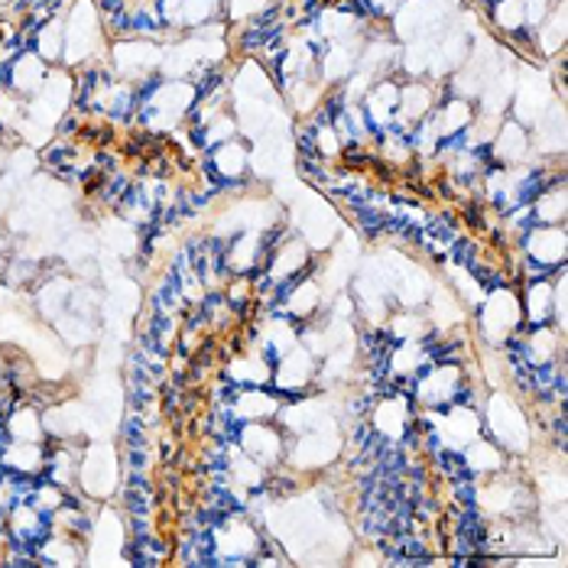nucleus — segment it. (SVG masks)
Returning <instances> with one entry per match:
<instances>
[{
	"label": "nucleus",
	"instance_id": "nucleus-1",
	"mask_svg": "<svg viewBox=\"0 0 568 568\" xmlns=\"http://www.w3.org/2000/svg\"><path fill=\"white\" fill-rule=\"evenodd\" d=\"M195 101H199V91L192 82L170 79V82H160L140 101L136 114L150 131H173L175 124H182L192 114Z\"/></svg>",
	"mask_w": 568,
	"mask_h": 568
},
{
	"label": "nucleus",
	"instance_id": "nucleus-2",
	"mask_svg": "<svg viewBox=\"0 0 568 568\" xmlns=\"http://www.w3.org/2000/svg\"><path fill=\"white\" fill-rule=\"evenodd\" d=\"M478 325H481L484 342L490 345H507L517 332H524V306L520 293L510 286H494L487 290L478 306Z\"/></svg>",
	"mask_w": 568,
	"mask_h": 568
},
{
	"label": "nucleus",
	"instance_id": "nucleus-3",
	"mask_svg": "<svg viewBox=\"0 0 568 568\" xmlns=\"http://www.w3.org/2000/svg\"><path fill=\"white\" fill-rule=\"evenodd\" d=\"M468 384L465 367L452 361H429L416 377H413V399L426 409H445L458 403L462 387Z\"/></svg>",
	"mask_w": 568,
	"mask_h": 568
},
{
	"label": "nucleus",
	"instance_id": "nucleus-4",
	"mask_svg": "<svg viewBox=\"0 0 568 568\" xmlns=\"http://www.w3.org/2000/svg\"><path fill=\"white\" fill-rule=\"evenodd\" d=\"M104 45V20L91 0H79L65 20V59L69 65H85L88 59Z\"/></svg>",
	"mask_w": 568,
	"mask_h": 568
},
{
	"label": "nucleus",
	"instance_id": "nucleus-5",
	"mask_svg": "<svg viewBox=\"0 0 568 568\" xmlns=\"http://www.w3.org/2000/svg\"><path fill=\"white\" fill-rule=\"evenodd\" d=\"M487 433L490 442H497L507 452H526L529 448V426L524 409L504 394L487 399Z\"/></svg>",
	"mask_w": 568,
	"mask_h": 568
},
{
	"label": "nucleus",
	"instance_id": "nucleus-6",
	"mask_svg": "<svg viewBox=\"0 0 568 568\" xmlns=\"http://www.w3.org/2000/svg\"><path fill=\"white\" fill-rule=\"evenodd\" d=\"M520 237H524L526 261L546 266L549 273H556V270L566 266L568 237L562 224H529Z\"/></svg>",
	"mask_w": 568,
	"mask_h": 568
},
{
	"label": "nucleus",
	"instance_id": "nucleus-7",
	"mask_svg": "<svg viewBox=\"0 0 568 568\" xmlns=\"http://www.w3.org/2000/svg\"><path fill=\"white\" fill-rule=\"evenodd\" d=\"M276 371H273V387L276 394H283L286 399H296V396H306L308 384L315 381V354L306 351V345L300 342L296 348H290L283 357L273 361Z\"/></svg>",
	"mask_w": 568,
	"mask_h": 568
},
{
	"label": "nucleus",
	"instance_id": "nucleus-8",
	"mask_svg": "<svg viewBox=\"0 0 568 568\" xmlns=\"http://www.w3.org/2000/svg\"><path fill=\"white\" fill-rule=\"evenodd\" d=\"M79 484L88 497H111L118 487V455L108 445H91L79 462Z\"/></svg>",
	"mask_w": 568,
	"mask_h": 568
},
{
	"label": "nucleus",
	"instance_id": "nucleus-9",
	"mask_svg": "<svg viewBox=\"0 0 568 568\" xmlns=\"http://www.w3.org/2000/svg\"><path fill=\"white\" fill-rule=\"evenodd\" d=\"M163 62V49L153 43V40H140V37H131V40H121L114 45V69L124 82H143L150 79Z\"/></svg>",
	"mask_w": 568,
	"mask_h": 568
},
{
	"label": "nucleus",
	"instance_id": "nucleus-10",
	"mask_svg": "<svg viewBox=\"0 0 568 568\" xmlns=\"http://www.w3.org/2000/svg\"><path fill=\"white\" fill-rule=\"evenodd\" d=\"M283 409V396L270 394L266 387H234L227 396V416L234 426L244 423H270Z\"/></svg>",
	"mask_w": 568,
	"mask_h": 568
},
{
	"label": "nucleus",
	"instance_id": "nucleus-11",
	"mask_svg": "<svg viewBox=\"0 0 568 568\" xmlns=\"http://www.w3.org/2000/svg\"><path fill=\"white\" fill-rule=\"evenodd\" d=\"M234 438H237V448L244 455H251L254 462H261L263 468L280 465L286 455V438L273 423H244V426H237Z\"/></svg>",
	"mask_w": 568,
	"mask_h": 568
},
{
	"label": "nucleus",
	"instance_id": "nucleus-12",
	"mask_svg": "<svg viewBox=\"0 0 568 568\" xmlns=\"http://www.w3.org/2000/svg\"><path fill=\"white\" fill-rule=\"evenodd\" d=\"M438 104V88L429 85V82H419V79H413V82H406V85H399V98H396V118H394V128L396 131L409 133L416 124H423L429 114H433V108Z\"/></svg>",
	"mask_w": 568,
	"mask_h": 568
},
{
	"label": "nucleus",
	"instance_id": "nucleus-13",
	"mask_svg": "<svg viewBox=\"0 0 568 568\" xmlns=\"http://www.w3.org/2000/svg\"><path fill=\"white\" fill-rule=\"evenodd\" d=\"M308 261H312V254H308L306 241L290 234V237H286V241L270 254V261L263 263L266 286H270V290H276V286H283V283H290V280H296V276L308 273Z\"/></svg>",
	"mask_w": 568,
	"mask_h": 568
},
{
	"label": "nucleus",
	"instance_id": "nucleus-14",
	"mask_svg": "<svg viewBox=\"0 0 568 568\" xmlns=\"http://www.w3.org/2000/svg\"><path fill=\"white\" fill-rule=\"evenodd\" d=\"M286 455H290V462H293L300 471L328 465V462L338 455V433H335V426L325 423V426H315V429L300 433V442H296Z\"/></svg>",
	"mask_w": 568,
	"mask_h": 568
},
{
	"label": "nucleus",
	"instance_id": "nucleus-15",
	"mask_svg": "<svg viewBox=\"0 0 568 568\" xmlns=\"http://www.w3.org/2000/svg\"><path fill=\"white\" fill-rule=\"evenodd\" d=\"M49 532H52L49 517L40 514L30 500H20V504H13L7 510V536H10L13 546H20L27 552H37Z\"/></svg>",
	"mask_w": 568,
	"mask_h": 568
},
{
	"label": "nucleus",
	"instance_id": "nucleus-16",
	"mask_svg": "<svg viewBox=\"0 0 568 568\" xmlns=\"http://www.w3.org/2000/svg\"><path fill=\"white\" fill-rule=\"evenodd\" d=\"M247 170H251V150H247V143L241 136H231L219 146H212V156L205 163V173H212V179L221 182V189L224 185H241Z\"/></svg>",
	"mask_w": 568,
	"mask_h": 568
},
{
	"label": "nucleus",
	"instance_id": "nucleus-17",
	"mask_svg": "<svg viewBox=\"0 0 568 568\" xmlns=\"http://www.w3.org/2000/svg\"><path fill=\"white\" fill-rule=\"evenodd\" d=\"M409 394H399L390 387V396L381 399L371 413V429L384 442H403V436L413 429V413H409Z\"/></svg>",
	"mask_w": 568,
	"mask_h": 568
},
{
	"label": "nucleus",
	"instance_id": "nucleus-18",
	"mask_svg": "<svg viewBox=\"0 0 568 568\" xmlns=\"http://www.w3.org/2000/svg\"><path fill=\"white\" fill-rule=\"evenodd\" d=\"M396 98H399V82H396L394 75L377 79L374 85L364 91V98H361V111H364L371 131L377 133V136L394 128Z\"/></svg>",
	"mask_w": 568,
	"mask_h": 568
},
{
	"label": "nucleus",
	"instance_id": "nucleus-19",
	"mask_svg": "<svg viewBox=\"0 0 568 568\" xmlns=\"http://www.w3.org/2000/svg\"><path fill=\"white\" fill-rule=\"evenodd\" d=\"M529 133L520 121H500L494 140L487 143V156L494 166H520L529 156Z\"/></svg>",
	"mask_w": 568,
	"mask_h": 568
},
{
	"label": "nucleus",
	"instance_id": "nucleus-20",
	"mask_svg": "<svg viewBox=\"0 0 568 568\" xmlns=\"http://www.w3.org/2000/svg\"><path fill=\"white\" fill-rule=\"evenodd\" d=\"M227 381L234 387H266L273 381V357L261 345L244 348L227 364Z\"/></svg>",
	"mask_w": 568,
	"mask_h": 568
},
{
	"label": "nucleus",
	"instance_id": "nucleus-21",
	"mask_svg": "<svg viewBox=\"0 0 568 568\" xmlns=\"http://www.w3.org/2000/svg\"><path fill=\"white\" fill-rule=\"evenodd\" d=\"M510 104H514V121H520L524 128L536 124L549 111V79L529 75L524 82H517Z\"/></svg>",
	"mask_w": 568,
	"mask_h": 568
},
{
	"label": "nucleus",
	"instance_id": "nucleus-22",
	"mask_svg": "<svg viewBox=\"0 0 568 568\" xmlns=\"http://www.w3.org/2000/svg\"><path fill=\"white\" fill-rule=\"evenodd\" d=\"M45 75H49V62H43L33 49H27L7 65V88L20 98H33L43 88Z\"/></svg>",
	"mask_w": 568,
	"mask_h": 568
},
{
	"label": "nucleus",
	"instance_id": "nucleus-23",
	"mask_svg": "<svg viewBox=\"0 0 568 568\" xmlns=\"http://www.w3.org/2000/svg\"><path fill=\"white\" fill-rule=\"evenodd\" d=\"M45 455L49 448H43L40 442H10L0 452V468L20 478H40L45 471Z\"/></svg>",
	"mask_w": 568,
	"mask_h": 568
},
{
	"label": "nucleus",
	"instance_id": "nucleus-24",
	"mask_svg": "<svg viewBox=\"0 0 568 568\" xmlns=\"http://www.w3.org/2000/svg\"><path fill=\"white\" fill-rule=\"evenodd\" d=\"M520 306L526 325H549L556 315V283L549 276L529 280V286L520 293Z\"/></svg>",
	"mask_w": 568,
	"mask_h": 568
},
{
	"label": "nucleus",
	"instance_id": "nucleus-25",
	"mask_svg": "<svg viewBox=\"0 0 568 568\" xmlns=\"http://www.w3.org/2000/svg\"><path fill=\"white\" fill-rule=\"evenodd\" d=\"M94 536V556H88V562H114L121 552H124V526L118 520V514L104 510L94 524H91V532Z\"/></svg>",
	"mask_w": 568,
	"mask_h": 568
},
{
	"label": "nucleus",
	"instance_id": "nucleus-26",
	"mask_svg": "<svg viewBox=\"0 0 568 568\" xmlns=\"http://www.w3.org/2000/svg\"><path fill=\"white\" fill-rule=\"evenodd\" d=\"M462 462L468 468L471 478H484V475H500L504 471V448L497 442H487V438H475L462 448Z\"/></svg>",
	"mask_w": 568,
	"mask_h": 568
},
{
	"label": "nucleus",
	"instance_id": "nucleus-27",
	"mask_svg": "<svg viewBox=\"0 0 568 568\" xmlns=\"http://www.w3.org/2000/svg\"><path fill=\"white\" fill-rule=\"evenodd\" d=\"M529 212H532V221L536 224H562L566 221L568 212V202H566V179H556V182H549L536 199H532V205H529Z\"/></svg>",
	"mask_w": 568,
	"mask_h": 568
},
{
	"label": "nucleus",
	"instance_id": "nucleus-28",
	"mask_svg": "<svg viewBox=\"0 0 568 568\" xmlns=\"http://www.w3.org/2000/svg\"><path fill=\"white\" fill-rule=\"evenodd\" d=\"M3 426H7V433H10L13 442H43L45 436L43 416H40V409L33 403H17L7 413Z\"/></svg>",
	"mask_w": 568,
	"mask_h": 568
},
{
	"label": "nucleus",
	"instance_id": "nucleus-29",
	"mask_svg": "<svg viewBox=\"0 0 568 568\" xmlns=\"http://www.w3.org/2000/svg\"><path fill=\"white\" fill-rule=\"evenodd\" d=\"M37 556L43 559L45 566H79L82 562L79 542L72 536H65V532H55V536L49 532L43 542H40Z\"/></svg>",
	"mask_w": 568,
	"mask_h": 568
},
{
	"label": "nucleus",
	"instance_id": "nucleus-30",
	"mask_svg": "<svg viewBox=\"0 0 568 568\" xmlns=\"http://www.w3.org/2000/svg\"><path fill=\"white\" fill-rule=\"evenodd\" d=\"M69 300H72V280H65V276H52L37 293V306L49 322H55L69 308Z\"/></svg>",
	"mask_w": 568,
	"mask_h": 568
},
{
	"label": "nucleus",
	"instance_id": "nucleus-31",
	"mask_svg": "<svg viewBox=\"0 0 568 568\" xmlns=\"http://www.w3.org/2000/svg\"><path fill=\"white\" fill-rule=\"evenodd\" d=\"M221 13H224V0H179V17H175V27L195 30V27L215 23Z\"/></svg>",
	"mask_w": 568,
	"mask_h": 568
},
{
	"label": "nucleus",
	"instance_id": "nucleus-32",
	"mask_svg": "<svg viewBox=\"0 0 568 568\" xmlns=\"http://www.w3.org/2000/svg\"><path fill=\"white\" fill-rule=\"evenodd\" d=\"M33 52L43 59V62H59L62 52H65V23L62 20H45L43 27L37 30L33 37Z\"/></svg>",
	"mask_w": 568,
	"mask_h": 568
},
{
	"label": "nucleus",
	"instance_id": "nucleus-33",
	"mask_svg": "<svg viewBox=\"0 0 568 568\" xmlns=\"http://www.w3.org/2000/svg\"><path fill=\"white\" fill-rule=\"evenodd\" d=\"M433 332V322L419 312H399L387 322V335L394 342H423Z\"/></svg>",
	"mask_w": 568,
	"mask_h": 568
},
{
	"label": "nucleus",
	"instance_id": "nucleus-34",
	"mask_svg": "<svg viewBox=\"0 0 568 568\" xmlns=\"http://www.w3.org/2000/svg\"><path fill=\"white\" fill-rule=\"evenodd\" d=\"M490 27L504 37L517 33V30H526L524 27V3L520 0H494L490 3V13H487Z\"/></svg>",
	"mask_w": 568,
	"mask_h": 568
},
{
	"label": "nucleus",
	"instance_id": "nucleus-35",
	"mask_svg": "<svg viewBox=\"0 0 568 568\" xmlns=\"http://www.w3.org/2000/svg\"><path fill=\"white\" fill-rule=\"evenodd\" d=\"M65 500H69V497H65V487L52 484L49 478L40 484H33V490H30V504H33L40 514H45V517H52Z\"/></svg>",
	"mask_w": 568,
	"mask_h": 568
},
{
	"label": "nucleus",
	"instance_id": "nucleus-36",
	"mask_svg": "<svg viewBox=\"0 0 568 568\" xmlns=\"http://www.w3.org/2000/svg\"><path fill=\"white\" fill-rule=\"evenodd\" d=\"M261 7H266V0H234V3H231L234 17H247V13H257Z\"/></svg>",
	"mask_w": 568,
	"mask_h": 568
},
{
	"label": "nucleus",
	"instance_id": "nucleus-37",
	"mask_svg": "<svg viewBox=\"0 0 568 568\" xmlns=\"http://www.w3.org/2000/svg\"><path fill=\"white\" fill-rule=\"evenodd\" d=\"M3 381H7V367L0 364V387H3ZM0 396H3V394H0Z\"/></svg>",
	"mask_w": 568,
	"mask_h": 568
}]
</instances>
